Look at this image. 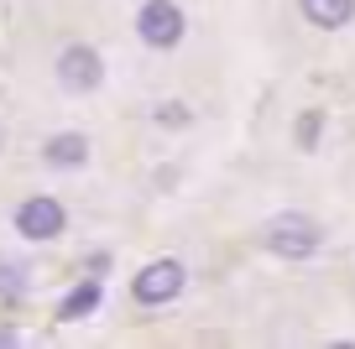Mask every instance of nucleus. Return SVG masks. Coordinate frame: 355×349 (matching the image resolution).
<instances>
[{
    "mask_svg": "<svg viewBox=\"0 0 355 349\" xmlns=\"http://www.w3.org/2000/svg\"><path fill=\"white\" fill-rule=\"evenodd\" d=\"M42 156H47V167H84L89 162V141L78 131H63V136H53V141L42 146Z\"/></svg>",
    "mask_w": 355,
    "mask_h": 349,
    "instance_id": "nucleus-7",
    "label": "nucleus"
},
{
    "mask_svg": "<svg viewBox=\"0 0 355 349\" xmlns=\"http://www.w3.org/2000/svg\"><path fill=\"white\" fill-rule=\"evenodd\" d=\"M136 32L146 47H178L183 42V11L173 0H146L141 16H136Z\"/></svg>",
    "mask_w": 355,
    "mask_h": 349,
    "instance_id": "nucleus-3",
    "label": "nucleus"
},
{
    "mask_svg": "<svg viewBox=\"0 0 355 349\" xmlns=\"http://www.w3.org/2000/svg\"><path fill=\"white\" fill-rule=\"evenodd\" d=\"M266 245L277 256H288V261H309L324 245V229H319V219H309V214H277L266 224Z\"/></svg>",
    "mask_w": 355,
    "mask_h": 349,
    "instance_id": "nucleus-1",
    "label": "nucleus"
},
{
    "mask_svg": "<svg viewBox=\"0 0 355 349\" xmlns=\"http://www.w3.org/2000/svg\"><path fill=\"white\" fill-rule=\"evenodd\" d=\"M63 224H68L63 204H58V198H47V193L26 198V204L16 208V229H21L26 240H53V235H63Z\"/></svg>",
    "mask_w": 355,
    "mask_h": 349,
    "instance_id": "nucleus-5",
    "label": "nucleus"
},
{
    "mask_svg": "<svg viewBox=\"0 0 355 349\" xmlns=\"http://www.w3.org/2000/svg\"><path fill=\"white\" fill-rule=\"evenodd\" d=\"M157 120H162V125H183V120H189V109H183V105H162V109H157Z\"/></svg>",
    "mask_w": 355,
    "mask_h": 349,
    "instance_id": "nucleus-10",
    "label": "nucleus"
},
{
    "mask_svg": "<svg viewBox=\"0 0 355 349\" xmlns=\"http://www.w3.org/2000/svg\"><path fill=\"white\" fill-rule=\"evenodd\" d=\"M100 78H105V63H100V53H94V47L73 42V47H63V53H58V84H63V89L89 94V89H100Z\"/></svg>",
    "mask_w": 355,
    "mask_h": 349,
    "instance_id": "nucleus-4",
    "label": "nucleus"
},
{
    "mask_svg": "<svg viewBox=\"0 0 355 349\" xmlns=\"http://www.w3.org/2000/svg\"><path fill=\"white\" fill-rule=\"evenodd\" d=\"M183 282H189V271H183V261H152L136 271V303L157 307V303H173L178 292H183Z\"/></svg>",
    "mask_w": 355,
    "mask_h": 349,
    "instance_id": "nucleus-2",
    "label": "nucleus"
},
{
    "mask_svg": "<svg viewBox=\"0 0 355 349\" xmlns=\"http://www.w3.org/2000/svg\"><path fill=\"white\" fill-rule=\"evenodd\" d=\"M0 292H6V297H21L26 292V271H21V266L0 261Z\"/></svg>",
    "mask_w": 355,
    "mask_h": 349,
    "instance_id": "nucleus-9",
    "label": "nucleus"
},
{
    "mask_svg": "<svg viewBox=\"0 0 355 349\" xmlns=\"http://www.w3.org/2000/svg\"><path fill=\"white\" fill-rule=\"evenodd\" d=\"M94 307H100V282H78L73 292L63 297V307H58V313L68 318V323H73V318H84V313H94Z\"/></svg>",
    "mask_w": 355,
    "mask_h": 349,
    "instance_id": "nucleus-8",
    "label": "nucleus"
},
{
    "mask_svg": "<svg viewBox=\"0 0 355 349\" xmlns=\"http://www.w3.org/2000/svg\"><path fill=\"white\" fill-rule=\"evenodd\" d=\"M319 131H324V120H319V115H303V125H298V141H313Z\"/></svg>",
    "mask_w": 355,
    "mask_h": 349,
    "instance_id": "nucleus-11",
    "label": "nucleus"
},
{
    "mask_svg": "<svg viewBox=\"0 0 355 349\" xmlns=\"http://www.w3.org/2000/svg\"><path fill=\"white\" fill-rule=\"evenodd\" d=\"M298 11L309 16L313 26H324V32H340V26H350L355 0H298Z\"/></svg>",
    "mask_w": 355,
    "mask_h": 349,
    "instance_id": "nucleus-6",
    "label": "nucleus"
}]
</instances>
